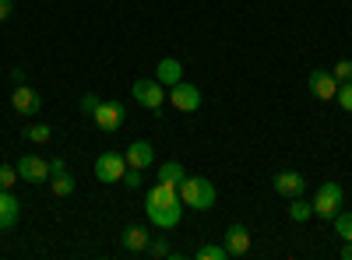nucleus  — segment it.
<instances>
[{
    "label": "nucleus",
    "mask_w": 352,
    "mask_h": 260,
    "mask_svg": "<svg viewBox=\"0 0 352 260\" xmlns=\"http://www.w3.org/2000/svg\"><path fill=\"white\" fill-rule=\"evenodd\" d=\"M144 211H148V222L159 225V228H176L184 218V200H180V190L173 183H155L148 190V200H144Z\"/></svg>",
    "instance_id": "f257e3e1"
},
{
    "label": "nucleus",
    "mask_w": 352,
    "mask_h": 260,
    "mask_svg": "<svg viewBox=\"0 0 352 260\" xmlns=\"http://www.w3.org/2000/svg\"><path fill=\"white\" fill-rule=\"evenodd\" d=\"M180 190V200H184V208H194V211H212L215 208V187L212 180H204V176H184V183L176 187Z\"/></svg>",
    "instance_id": "f03ea898"
},
{
    "label": "nucleus",
    "mask_w": 352,
    "mask_h": 260,
    "mask_svg": "<svg viewBox=\"0 0 352 260\" xmlns=\"http://www.w3.org/2000/svg\"><path fill=\"white\" fill-rule=\"evenodd\" d=\"M342 204H345V193H342V187H338L335 180L320 183V187H317V197L310 200L314 215H317V218H328V222L342 211Z\"/></svg>",
    "instance_id": "7ed1b4c3"
},
{
    "label": "nucleus",
    "mask_w": 352,
    "mask_h": 260,
    "mask_svg": "<svg viewBox=\"0 0 352 260\" xmlns=\"http://www.w3.org/2000/svg\"><path fill=\"white\" fill-rule=\"evenodd\" d=\"M166 84L159 81V78H141V81H134V88H131V95H134V102L138 106H144V109H162V102H166Z\"/></svg>",
    "instance_id": "20e7f679"
},
{
    "label": "nucleus",
    "mask_w": 352,
    "mask_h": 260,
    "mask_svg": "<svg viewBox=\"0 0 352 260\" xmlns=\"http://www.w3.org/2000/svg\"><path fill=\"white\" fill-rule=\"evenodd\" d=\"M166 102L173 109H180V113H197L201 109V92H197V84H190V81H176V84H169Z\"/></svg>",
    "instance_id": "39448f33"
},
{
    "label": "nucleus",
    "mask_w": 352,
    "mask_h": 260,
    "mask_svg": "<svg viewBox=\"0 0 352 260\" xmlns=\"http://www.w3.org/2000/svg\"><path fill=\"white\" fill-rule=\"evenodd\" d=\"M124 172H127V158H124V155L102 152V155L96 158V180H99V183H120Z\"/></svg>",
    "instance_id": "423d86ee"
},
{
    "label": "nucleus",
    "mask_w": 352,
    "mask_h": 260,
    "mask_svg": "<svg viewBox=\"0 0 352 260\" xmlns=\"http://www.w3.org/2000/svg\"><path fill=\"white\" fill-rule=\"evenodd\" d=\"M124 120H127V109H124L120 102H116V99H102V102H99V109L92 113V123H96L99 130H106V134H109V130H116Z\"/></svg>",
    "instance_id": "0eeeda50"
},
{
    "label": "nucleus",
    "mask_w": 352,
    "mask_h": 260,
    "mask_svg": "<svg viewBox=\"0 0 352 260\" xmlns=\"http://www.w3.org/2000/svg\"><path fill=\"white\" fill-rule=\"evenodd\" d=\"M18 180L32 183V187L50 183V162L39 158V155H21V158H18Z\"/></svg>",
    "instance_id": "6e6552de"
},
{
    "label": "nucleus",
    "mask_w": 352,
    "mask_h": 260,
    "mask_svg": "<svg viewBox=\"0 0 352 260\" xmlns=\"http://www.w3.org/2000/svg\"><path fill=\"white\" fill-rule=\"evenodd\" d=\"M11 106H14V113H21V117H36V113L43 109V95L36 88H28V84H14Z\"/></svg>",
    "instance_id": "1a4fd4ad"
},
{
    "label": "nucleus",
    "mask_w": 352,
    "mask_h": 260,
    "mask_svg": "<svg viewBox=\"0 0 352 260\" xmlns=\"http://www.w3.org/2000/svg\"><path fill=\"white\" fill-rule=\"evenodd\" d=\"M226 250H229V257H247L250 253V228L240 225V222H232L226 228Z\"/></svg>",
    "instance_id": "9d476101"
},
{
    "label": "nucleus",
    "mask_w": 352,
    "mask_h": 260,
    "mask_svg": "<svg viewBox=\"0 0 352 260\" xmlns=\"http://www.w3.org/2000/svg\"><path fill=\"white\" fill-rule=\"evenodd\" d=\"M275 183V193H282V197H303V190H307V180L300 176V172H292V169H285V172H278V176L272 180Z\"/></svg>",
    "instance_id": "9b49d317"
},
{
    "label": "nucleus",
    "mask_w": 352,
    "mask_h": 260,
    "mask_svg": "<svg viewBox=\"0 0 352 260\" xmlns=\"http://www.w3.org/2000/svg\"><path fill=\"white\" fill-rule=\"evenodd\" d=\"M18 218H21V200L11 190H0V228L8 233L18 225Z\"/></svg>",
    "instance_id": "f8f14e48"
},
{
    "label": "nucleus",
    "mask_w": 352,
    "mask_h": 260,
    "mask_svg": "<svg viewBox=\"0 0 352 260\" xmlns=\"http://www.w3.org/2000/svg\"><path fill=\"white\" fill-rule=\"evenodd\" d=\"M335 92H338V81H335L331 71H314L310 74V95H317L320 102H328V99H335Z\"/></svg>",
    "instance_id": "ddd939ff"
},
{
    "label": "nucleus",
    "mask_w": 352,
    "mask_h": 260,
    "mask_svg": "<svg viewBox=\"0 0 352 260\" xmlns=\"http://www.w3.org/2000/svg\"><path fill=\"white\" fill-rule=\"evenodd\" d=\"M124 158H127L131 169H148V165L155 162V148H152L148 141H134L131 148L124 152Z\"/></svg>",
    "instance_id": "4468645a"
},
{
    "label": "nucleus",
    "mask_w": 352,
    "mask_h": 260,
    "mask_svg": "<svg viewBox=\"0 0 352 260\" xmlns=\"http://www.w3.org/2000/svg\"><path fill=\"white\" fill-rule=\"evenodd\" d=\"M120 246H124L127 253L148 250V228H144V225H127L124 233H120Z\"/></svg>",
    "instance_id": "2eb2a0df"
},
{
    "label": "nucleus",
    "mask_w": 352,
    "mask_h": 260,
    "mask_svg": "<svg viewBox=\"0 0 352 260\" xmlns=\"http://www.w3.org/2000/svg\"><path fill=\"white\" fill-rule=\"evenodd\" d=\"M155 78H159V81L166 84V88H169V84L184 81V64L176 60V56H162V60L155 64Z\"/></svg>",
    "instance_id": "dca6fc26"
},
{
    "label": "nucleus",
    "mask_w": 352,
    "mask_h": 260,
    "mask_svg": "<svg viewBox=\"0 0 352 260\" xmlns=\"http://www.w3.org/2000/svg\"><path fill=\"white\" fill-rule=\"evenodd\" d=\"M184 176H187V169H184L180 162H176V158H173V162H162V165H159V180H162V183H173V187H180V183H184Z\"/></svg>",
    "instance_id": "f3484780"
},
{
    "label": "nucleus",
    "mask_w": 352,
    "mask_h": 260,
    "mask_svg": "<svg viewBox=\"0 0 352 260\" xmlns=\"http://www.w3.org/2000/svg\"><path fill=\"white\" fill-rule=\"evenodd\" d=\"M310 218H314V208L307 204L303 197H292V200H289V222L303 225V222H310Z\"/></svg>",
    "instance_id": "a211bd4d"
},
{
    "label": "nucleus",
    "mask_w": 352,
    "mask_h": 260,
    "mask_svg": "<svg viewBox=\"0 0 352 260\" xmlns=\"http://www.w3.org/2000/svg\"><path fill=\"white\" fill-rule=\"evenodd\" d=\"M50 187H53L56 197H71L74 193V176H71V172H60V176L50 180Z\"/></svg>",
    "instance_id": "6ab92c4d"
},
{
    "label": "nucleus",
    "mask_w": 352,
    "mask_h": 260,
    "mask_svg": "<svg viewBox=\"0 0 352 260\" xmlns=\"http://www.w3.org/2000/svg\"><path fill=\"white\" fill-rule=\"evenodd\" d=\"M25 137L36 141V144H46V141L53 137V130H50L46 123H28V127H25Z\"/></svg>",
    "instance_id": "aec40b11"
},
{
    "label": "nucleus",
    "mask_w": 352,
    "mask_h": 260,
    "mask_svg": "<svg viewBox=\"0 0 352 260\" xmlns=\"http://www.w3.org/2000/svg\"><path fill=\"white\" fill-rule=\"evenodd\" d=\"M194 257H197V260H229V250H226V246H212V243H204Z\"/></svg>",
    "instance_id": "412c9836"
},
{
    "label": "nucleus",
    "mask_w": 352,
    "mask_h": 260,
    "mask_svg": "<svg viewBox=\"0 0 352 260\" xmlns=\"http://www.w3.org/2000/svg\"><path fill=\"white\" fill-rule=\"evenodd\" d=\"M331 222H335V233H338L342 239H352V211H338Z\"/></svg>",
    "instance_id": "4be33fe9"
},
{
    "label": "nucleus",
    "mask_w": 352,
    "mask_h": 260,
    "mask_svg": "<svg viewBox=\"0 0 352 260\" xmlns=\"http://www.w3.org/2000/svg\"><path fill=\"white\" fill-rule=\"evenodd\" d=\"M335 102L345 109V113H352V81H342L338 84V92H335Z\"/></svg>",
    "instance_id": "5701e85b"
},
{
    "label": "nucleus",
    "mask_w": 352,
    "mask_h": 260,
    "mask_svg": "<svg viewBox=\"0 0 352 260\" xmlns=\"http://www.w3.org/2000/svg\"><path fill=\"white\" fill-rule=\"evenodd\" d=\"M18 183V165H0V190H11Z\"/></svg>",
    "instance_id": "b1692460"
},
{
    "label": "nucleus",
    "mask_w": 352,
    "mask_h": 260,
    "mask_svg": "<svg viewBox=\"0 0 352 260\" xmlns=\"http://www.w3.org/2000/svg\"><path fill=\"white\" fill-rule=\"evenodd\" d=\"M141 183H144V169H131V165H127V172H124V187H127V190H138Z\"/></svg>",
    "instance_id": "393cba45"
},
{
    "label": "nucleus",
    "mask_w": 352,
    "mask_h": 260,
    "mask_svg": "<svg viewBox=\"0 0 352 260\" xmlns=\"http://www.w3.org/2000/svg\"><path fill=\"white\" fill-rule=\"evenodd\" d=\"M331 74H335V81H338V84H342V81H352V60H338Z\"/></svg>",
    "instance_id": "a878e982"
},
{
    "label": "nucleus",
    "mask_w": 352,
    "mask_h": 260,
    "mask_svg": "<svg viewBox=\"0 0 352 260\" xmlns=\"http://www.w3.org/2000/svg\"><path fill=\"white\" fill-rule=\"evenodd\" d=\"M99 102H102V99H99L96 92H88V95H81V113H88V117H92V113L99 109Z\"/></svg>",
    "instance_id": "bb28decb"
},
{
    "label": "nucleus",
    "mask_w": 352,
    "mask_h": 260,
    "mask_svg": "<svg viewBox=\"0 0 352 260\" xmlns=\"http://www.w3.org/2000/svg\"><path fill=\"white\" fill-rule=\"evenodd\" d=\"M148 253H152V257H173V250H169V243H166V239L148 243Z\"/></svg>",
    "instance_id": "cd10ccee"
},
{
    "label": "nucleus",
    "mask_w": 352,
    "mask_h": 260,
    "mask_svg": "<svg viewBox=\"0 0 352 260\" xmlns=\"http://www.w3.org/2000/svg\"><path fill=\"white\" fill-rule=\"evenodd\" d=\"M60 172H67L64 158H50V180H53V176H60Z\"/></svg>",
    "instance_id": "c85d7f7f"
},
{
    "label": "nucleus",
    "mask_w": 352,
    "mask_h": 260,
    "mask_svg": "<svg viewBox=\"0 0 352 260\" xmlns=\"http://www.w3.org/2000/svg\"><path fill=\"white\" fill-rule=\"evenodd\" d=\"M14 14V0H0V21H8Z\"/></svg>",
    "instance_id": "c756f323"
},
{
    "label": "nucleus",
    "mask_w": 352,
    "mask_h": 260,
    "mask_svg": "<svg viewBox=\"0 0 352 260\" xmlns=\"http://www.w3.org/2000/svg\"><path fill=\"white\" fill-rule=\"evenodd\" d=\"M11 81H14V84H25V71H21V67H11Z\"/></svg>",
    "instance_id": "7c9ffc66"
},
{
    "label": "nucleus",
    "mask_w": 352,
    "mask_h": 260,
    "mask_svg": "<svg viewBox=\"0 0 352 260\" xmlns=\"http://www.w3.org/2000/svg\"><path fill=\"white\" fill-rule=\"evenodd\" d=\"M342 260H352V239H345V246H342Z\"/></svg>",
    "instance_id": "2f4dec72"
}]
</instances>
